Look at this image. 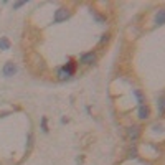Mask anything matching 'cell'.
Segmentation results:
<instances>
[{
  "instance_id": "obj_11",
  "label": "cell",
  "mask_w": 165,
  "mask_h": 165,
  "mask_svg": "<svg viewBox=\"0 0 165 165\" xmlns=\"http://www.w3.org/2000/svg\"><path fill=\"white\" fill-rule=\"evenodd\" d=\"M157 106H159V111L162 112V114H165V97H160L159 103H157Z\"/></svg>"
},
{
  "instance_id": "obj_12",
  "label": "cell",
  "mask_w": 165,
  "mask_h": 165,
  "mask_svg": "<svg viewBox=\"0 0 165 165\" xmlns=\"http://www.w3.org/2000/svg\"><path fill=\"white\" fill-rule=\"evenodd\" d=\"M129 157H131V159L137 157V149H135V147H131V149H129Z\"/></svg>"
},
{
  "instance_id": "obj_7",
  "label": "cell",
  "mask_w": 165,
  "mask_h": 165,
  "mask_svg": "<svg viewBox=\"0 0 165 165\" xmlns=\"http://www.w3.org/2000/svg\"><path fill=\"white\" fill-rule=\"evenodd\" d=\"M155 23L157 25H163L165 23V8L159 10V13H157V17H155Z\"/></svg>"
},
{
  "instance_id": "obj_15",
  "label": "cell",
  "mask_w": 165,
  "mask_h": 165,
  "mask_svg": "<svg viewBox=\"0 0 165 165\" xmlns=\"http://www.w3.org/2000/svg\"><path fill=\"white\" fill-rule=\"evenodd\" d=\"M107 40H109V35H104V36L101 38V43H106Z\"/></svg>"
},
{
  "instance_id": "obj_3",
  "label": "cell",
  "mask_w": 165,
  "mask_h": 165,
  "mask_svg": "<svg viewBox=\"0 0 165 165\" xmlns=\"http://www.w3.org/2000/svg\"><path fill=\"white\" fill-rule=\"evenodd\" d=\"M96 61V55L91 51V53H84L81 55V63L83 65H93V63Z\"/></svg>"
},
{
  "instance_id": "obj_2",
  "label": "cell",
  "mask_w": 165,
  "mask_h": 165,
  "mask_svg": "<svg viewBox=\"0 0 165 165\" xmlns=\"http://www.w3.org/2000/svg\"><path fill=\"white\" fill-rule=\"evenodd\" d=\"M140 135V129L137 127V125H131V127L127 129V137L132 140V142H135V140L139 139Z\"/></svg>"
},
{
  "instance_id": "obj_14",
  "label": "cell",
  "mask_w": 165,
  "mask_h": 165,
  "mask_svg": "<svg viewBox=\"0 0 165 165\" xmlns=\"http://www.w3.org/2000/svg\"><path fill=\"white\" fill-rule=\"evenodd\" d=\"M22 5H25V2H17L15 5H13V8H20Z\"/></svg>"
},
{
  "instance_id": "obj_9",
  "label": "cell",
  "mask_w": 165,
  "mask_h": 165,
  "mask_svg": "<svg viewBox=\"0 0 165 165\" xmlns=\"http://www.w3.org/2000/svg\"><path fill=\"white\" fill-rule=\"evenodd\" d=\"M10 48V43L7 38H0V50H8Z\"/></svg>"
},
{
  "instance_id": "obj_13",
  "label": "cell",
  "mask_w": 165,
  "mask_h": 165,
  "mask_svg": "<svg viewBox=\"0 0 165 165\" xmlns=\"http://www.w3.org/2000/svg\"><path fill=\"white\" fill-rule=\"evenodd\" d=\"M41 127H43V131H45V132L48 131V129H46V119H45V117L41 119Z\"/></svg>"
},
{
  "instance_id": "obj_10",
  "label": "cell",
  "mask_w": 165,
  "mask_h": 165,
  "mask_svg": "<svg viewBox=\"0 0 165 165\" xmlns=\"http://www.w3.org/2000/svg\"><path fill=\"white\" fill-rule=\"evenodd\" d=\"M134 94H135V97H137V101H139V106H144V103H145V99H144L142 93L135 89V91H134Z\"/></svg>"
},
{
  "instance_id": "obj_8",
  "label": "cell",
  "mask_w": 165,
  "mask_h": 165,
  "mask_svg": "<svg viewBox=\"0 0 165 165\" xmlns=\"http://www.w3.org/2000/svg\"><path fill=\"white\" fill-rule=\"evenodd\" d=\"M75 68H76V63L75 61H69V63H66V65H65V69L68 73H71V75L75 73Z\"/></svg>"
},
{
  "instance_id": "obj_1",
  "label": "cell",
  "mask_w": 165,
  "mask_h": 165,
  "mask_svg": "<svg viewBox=\"0 0 165 165\" xmlns=\"http://www.w3.org/2000/svg\"><path fill=\"white\" fill-rule=\"evenodd\" d=\"M69 17V12L68 8H58L55 13V23H59V22H65L66 18Z\"/></svg>"
},
{
  "instance_id": "obj_4",
  "label": "cell",
  "mask_w": 165,
  "mask_h": 165,
  "mask_svg": "<svg viewBox=\"0 0 165 165\" xmlns=\"http://www.w3.org/2000/svg\"><path fill=\"white\" fill-rule=\"evenodd\" d=\"M17 73V66L13 65V63H7L5 66H3V75L5 76H13Z\"/></svg>"
},
{
  "instance_id": "obj_5",
  "label": "cell",
  "mask_w": 165,
  "mask_h": 165,
  "mask_svg": "<svg viewBox=\"0 0 165 165\" xmlns=\"http://www.w3.org/2000/svg\"><path fill=\"white\" fill-rule=\"evenodd\" d=\"M149 114H150V111L145 104H144V106H139V119L145 121V119H149Z\"/></svg>"
},
{
  "instance_id": "obj_6",
  "label": "cell",
  "mask_w": 165,
  "mask_h": 165,
  "mask_svg": "<svg viewBox=\"0 0 165 165\" xmlns=\"http://www.w3.org/2000/svg\"><path fill=\"white\" fill-rule=\"evenodd\" d=\"M69 78H71V73L66 71L65 66L58 69V79H59V81H66V79H69Z\"/></svg>"
}]
</instances>
